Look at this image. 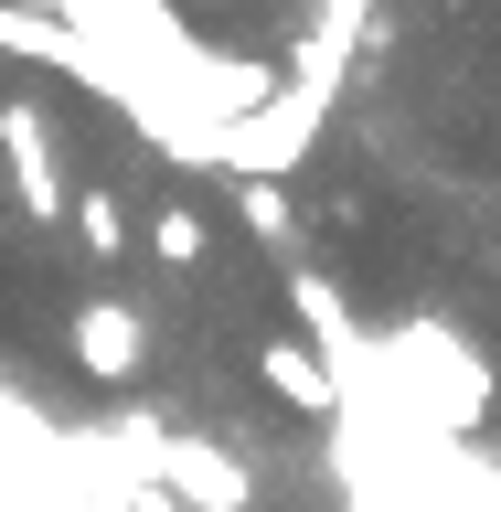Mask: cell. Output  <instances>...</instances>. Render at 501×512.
Instances as JSON below:
<instances>
[{
	"instance_id": "obj_6",
	"label": "cell",
	"mask_w": 501,
	"mask_h": 512,
	"mask_svg": "<svg viewBox=\"0 0 501 512\" xmlns=\"http://www.w3.org/2000/svg\"><path fill=\"white\" fill-rule=\"evenodd\" d=\"M64 224L86 235L96 267H118V256H128V214H118V192H75V214H64Z\"/></svg>"
},
{
	"instance_id": "obj_8",
	"label": "cell",
	"mask_w": 501,
	"mask_h": 512,
	"mask_svg": "<svg viewBox=\"0 0 501 512\" xmlns=\"http://www.w3.org/2000/svg\"><path fill=\"white\" fill-rule=\"evenodd\" d=\"M438 11H470V0H438Z\"/></svg>"
},
{
	"instance_id": "obj_3",
	"label": "cell",
	"mask_w": 501,
	"mask_h": 512,
	"mask_svg": "<svg viewBox=\"0 0 501 512\" xmlns=\"http://www.w3.org/2000/svg\"><path fill=\"white\" fill-rule=\"evenodd\" d=\"M406 374L427 384V416H438V427H480V406H491V363L459 352V331H406Z\"/></svg>"
},
{
	"instance_id": "obj_1",
	"label": "cell",
	"mask_w": 501,
	"mask_h": 512,
	"mask_svg": "<svg viewBox=\"0 0 501 512\" xmlns=\"http://www.w3.org/2000/svg\"><path fill=\"white\" fill-rule=\"evenodd\" d=\"M0 171H11V203H22L32 224H64V214H75V182L54 171V128H43L32 96L0 107Z\"/></svg>"
},
{
	"instance_id": "obj_9",
	"label": "cell",
	"mask_w": 501,
	"mask_h": 512,
	"mask_svg": "<svg viewBox=\"0 0 501 512\" xmlns=\"http://www.w3.org/2000/svg\"><path fill=\"white\" fill-rule=\"evenodd\" d=\"M0 43H11V11H0Z\"/></svg>"
},
{
	"instance_id": "obj_5",
	"label": "cell",
	"mask_w": 501,
	"mask_h": 512,
	"mask_svg": "<svg viewBox=\"0 0 501 512\" xmlns=\"http://www.w3.org/2000/svg\"><path fill=\"white\" fill-rule=\"evenodd\" d=\"M256 374L288 416H331V363L310 352V331H256Z\"/></svg>"
},
{
	"instance_id": "obj_4",
	"label": "cell",
	"mask_w": 501,
	"mask_h": 512,
	"mask_svg": "<svg viewBox=\"0 0 501 512\" xmlns=\"http://www.w3.org/2000/svg\"><path fill=\"white\" fill-rule=\"evenodd\" d=\"M160 491L192 502V512H246V470L214 438H160Z\"/></svg>"
},
{
	"instance_id": "obj_2",
	"label": "cell",
	"mask_w": 501,
	"mask_h": 512,
	"mask_svg": "<svg viewBox=\"0 0 501 512\" xmlns=\"http://www.w3.org/2000/svg\"><path fill=\"white\" fill-rule=\"evenodd\" d=\"M64 352H75V374L107 384V395L150 374V331H139V310H128V299H86V310L64 320Z\"/></svg>"
},
{
	"instance_id": "obj_7",
	"label": "cell",
	"mask_w": 501,
	"mask_h": 512,
	"mask_svg": "<svg viewBox=\"0 0 501 512\" xmlns=\"http://www.w3.org/2000/svg\"><path fill=\"white\" fill-rule=\"evenodd\" d=\"M203 246H214V235H203L192 203H160V214H150V256H160V267H203Z\"/></svg>"
}]
</instances>
